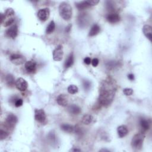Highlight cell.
Returning <instances> with one entry per match:
<instances>
[{
	"label": "cell",
	"mask_w": 152,
	"mask_h": 152,
	"mask_svg": "<svg viewBox=\"0 0 152 152\" xmlns=\"http://www.w3.org/2000/svg\"><path fill=\"white\" fill-rule=\"evenodd\" d=\"M117 90V84L111 77H108L101 82L99 90V104L108 107L113 102Z\"/></svg>",
	"instance_id": "1"
},
{
	"label": "cell",
	"mask_w": 152,
	"mask_h": 152,
	"mask_svg": "<svg viewBox=\"0 0 152 152\" xmlns=\"http://www.w3.org/2000/svg\"><path fill=\"white\" fill-rule=\"evenodd\" d=\"M59 13L64 20H70L73 15V10L70 4L66 2L61 3L59 6Z\"/></svg>",
	"instance_id": "2"
},
{
	"label": "cell",
	"mask_w": 152,
	"mask_h": 152,
	"mask_svg": "<svg viewBox=\"0 0 152 152\" xmlns=\"http://www.w3.org/2000/svg\"><path fill=\"white\" fill-rule=\"evenodd\" d=\"M144 138H145V134L143 132H140L135 134L133 137L131 142V145L132 147L136 150L141 149L143 146Z\"/></svg>",
	"instance_id": "3"
},
{
	"label": "cell",
	"mask_w": 152,
	"mask_h": 152,
	"mask_svg": "<svg viewBox=\"0 0 152 152\" xmlns=\"http://www.w3.org/2000/svg\"><path fill=\"white\" fill-rule=\"evenodd\" d=\"M17 122L18 118L16 116L13 114H10L6 118L5 126L7 128L13 129L15 127Z\"/></svg>",
	"instance_id": "4"
},
{
	"label": "cell",
	"mask_w": 152,
	"mask_h": 152,
	"mask_svg": "<svg viewBox=\"0 0 152 152\" xmlns=\"http://www.w3.org/2000/svg\"><path fill=\"white\" fill-rule=\"evenodd\" d=\"M35 120L40 124H45L46 122V115L42 109L36 110L35 111Z\"/></svg>",
	"instance_id": "5"
},
{
	"label": "cell",
	"mask_w": 152,
	"mask_h": 152,
	"mask_svg": "<svg viewBox=\"0 0 152 152\" xmlns=\"http://www.w3.org/2000/svg\"><path fill=\"white\" fill-rule=\"evenodd\" d=\"M10 60L12 63L15 65H17V66L21 65L26 62V58L25 56L20 54H17L11 55L10 57Z\"/></svg>",
	"instance_id": "6"
},
{
	"label": "cell",
	"mask_w": 152,
	"mask_h": 152,
	"mask_svg": "<svg viewBox=\"0 0 152 152\" xmlns=\"http://www.w3.org/2000/svg\"><path fill=\"white\" fill-rule=\"evenodd\" d=\"M18 35V27L16 25H14L7 29L5 31V35L7 37L11 39H14L17 37Z\"/></svg>",
	"instance_id": "7"
},
{
	"label": "cell",
	"mask_w": 152,
	"mask_h": 152,
	"mask_svg": "<svg viewBox=\"0 0 152 152\" xmlns=\"http://www.w3.org/2000/svg\"><path fill=\"white\" fill-rule=\"evenodd\" d=\"M53 59L55 61H60L62 60L64 52L61 45L58 46L53 51Z\"/></svg>",
	"instance_id": "8"
},
{
	"label": "cell",
	"mask_w": 152,
	"mask_h": 152,
	"mask_svg": "<svg viewBox=\"0 0 152 152\" xmlns=\"http://www.w3.org/2000/svg\"><path fill=\"white\" fill-rule=\"evenodd\" d=\"M106 18L108 22L112 24L118 23L121 20L120 16L116 12H111L108 14Z\"/></svg>",
	"instance_id": "9"
},
{
	"label": "cell",
	"mask_w": 152,
	"mask_h": 152,
	"mask_svg": "<svg viewBox=\"0 0 152 152\" xmlns=\"http://www.w3.org/2000/svg\"><path fill=\"white\" fill-rule=\"evenodd\" d=\"M15 86L16 88L20 92H25L27 89L28 84L24 78H19L16 81Z\"/></svg>",
	"instance_id": "10"
},
{
	"label": "cell",
	"mask_w": 152,
	"mask_h": 152,
	"mask_svg": "<svg viewBox=\"0 0 152 152\" xmlns=\"http://www.w3.org/2000/svg\"><path fill=\"white\" fill-rule=\"evenodd\" d=\"M50 15V11L48 8L40 9L38 12V17L40 20L45 21L49 18Z\"/></svg>",
	"instance_id": "11"
},
{
	"label": "cell",
	"mask_w": 152,
	"mask_h": 152,
	"mask_svg": "<svg viewBox=\"0 0 152 152\" xmlns=\"http://www.w3.org/2000/svg\"><path fill=\"white\" fill-rule=\"evenodd\" d=\"M25 67L29 73H34L37 70V63L33 61H26L25 64Z\"/></svg>",
	"instance_id": "12"
},
{
	"label": "cell",
	"mask_w": 152,
	"mask_h": 152,
	"mask_svg": "<svg viewBox=\"0 0 152 152\" xmlns=\"http://www.w3.org/2000/svg\"><path fill=\"white\" fill-rule=\"evenodd\" d=\"M56 102L60 106H66L68 105V97L66 95L64 94H61L58 95L56 98Z\"/></svg>",
	"instance_id": "13"
},
{
	"label": "cell",
	"mask_w": 152,
	"mask_h": 152,
	"mask_svg": "<svg viewBox=\"0 0 152 152\" xmlns=\"http://www.w3.org/2000/svg\"><path fill=\"white\" fill-rule=\"evenodd\" d=\"M67 110L70 114L74 115H78L82 112L81 108L75 104H72L68 106Z\"/></svg>",
	"instance_id": "14"
},
{
	"label": "cell",
	"mask_w": 152,
	"mask_h": 152,
	"mask_svg": "<svg viewBox=\"0 0 152 152\" xmlns=\"http://www.w3.org/2000/svg\"><path fill=\"white\" fill-rule=\"evenodd\" d=\"M140 126L141 129V132L144 133L145 132L147 131L150 129V122L146 119L141 118L140 120Z\"/></svg>",
	"instance_id": "15"
},
{
	"label": "cell",
	"mask_w": 152,
	"mask_h": 152,
	"mask_svg": "<svg viewBox=\"0 0 152 152\" xmlns=\"http://www.w3.org/2000/svg\"><path fill=\"white\" fill-rule=\"evenodd\" d=\"M89 19L87 14L85 13L80 14L78 18V25L82 27L83 26H85L86 25H88L89 23Z\"/></svg>",
	"instance_id": "16"
},
{
	"label": "cell",
	"mask_w": 152,
	"mask_h": 152,
	"mask_svg": "<svg viewBox=\"0 0 152 152\" xmlns=\"http://www.w3.org/2000/svg\"><path fill=\"white\" fill-rule=\"evenodd\" d=\"M117 133L120 138H123V137H125L128 133L127 127L125 125L119 126L117 128Z\"/></svg>",
	"instance_id": "17"
},
{
	"label": "cell",
	"mask_w": 152,
	"mask_h": 152,
	"mask_svg": "<svg viewBox=\"0 0 152 152\" xmlns=\"http://www.w3.org/2000/svg\"><path fill=\"white\" fill-rule=\"evenodd\" d=\"M143 32L144 36L150 40L151 41V34H152V28L150 25H144L143 27Z\"/></svg>",
	"instance_id": "18"
},
{
	"label": "cell",
	"mask_w": 152,
	"mask_h": 152,
	"mask_svg": "<svg viewBox=\"0 0 152 152\" xmlns=\"http://www.w3.org/2000/svg\"><path fill=\"white\" fill-rule=\"evenodd\" d=\"M100 28L98 25L97 24L93 25L90 29V31H89V36L90 37H95V36L97 35L100 32Z\"/></svg>",
	"instance_id": "19"
},
{
	"label": "cell",
	"mask_w": 152,
	"mask_h": 152,
	"mask_svg": "<svg viewBox=\"0 0 152 152\" xmlns=\"http://www.w3.org/2000/svg\"><path fill=\"white\" fill-rule=\"evenodd\" d=\"M74 64V55L73 53H71L68 56L67 59L65 61L64 67L66 68H68L73 66Z\"/></svg>",
	"instance_id": "20"
},
{
	"label": "cell",
	"mask_w": 152,
	"mask_h": 152,
	"mask_svg": "<svg viewBox=\"0 0 152 152\" xmlns=\"http://www.w3.org/2000/svg\"><path fill=\"white\" fill-rule=\"evenodd\" d=\"M76 6L79 10H83L91 7L88 1H84L77 3L76 4Z\"/></svg>",
	"instance_id": "21"
},
{
	"label": "cell",
	"mask_w": 152,
	"mask_h": 152,
	"mask_svg": "<svg viewBox=\"0 0 152 152\" xmlns=\"http://www.w3.org/2000/svg\"><path fill=\"white\" fill-rule=\"evenodd\" d=\"M93 117L92 115L86 114L84 115L82 119V122L84 125H89L93 121Z\"/></svg>",
	"instance_id": "22"
},
{
	"label": "cell",
	"mask_w": 152,
	"mask_h": 152,
	"mask_svg": "<svg viewBox=\"0 0 152 152\" xmlns=\"http://www.w3.org/2000/svg\"><path fill=\"white\" fill-rule=\"evenodd\" d=\"M5 83L7 84V86H9L10 87H13V86H14V84H16L15 79H14V76L11 74H7L5 76Z\"/></svg>",
	"instance_id": "23"
},
{
	"label": "cell",
	"mask_w": 152,
	"mask_h": 152,
	"mask_svg": "<svg viewBox=\"0 0 152 152\" xmlns=\"http://www.w3.org/2000/svg\"><path fill=\"white\" fill-rule=\"evenodd\" d=\"M61 128L62 130H63L64 131L68 133H71L74 131V127L70 124H64L61 125Z\"/></svg>",
	"instance_id": "24"
},
{
	"label": "cell",
	"mask_w": 152,
	"mask_h": 152,
	"mask_svg": "<svg viewBox=\"0 0 152 152\" xmlns=\"http://www.w3.org/2000/svg\"><path fill=\"white\" fill-rule=\"evenodd\" d=\"M4 16H5V19L4 20V21L5 20H6V19L13 18L14 14H15V11H14V10L12 8H9V9H7L5 10V11L4 13ZM4 21H3V22H4Z\"/></svg>",
	"instance_id": "25"
},
{
	"label": "cell",
	"mask_w": 152,
	"mask_h": 152,
	"mask_svg": "<svg viewBox=\"0 0 152 152\" xmlns=\"http://www.w3.org/2000/svg\"><path fill=\"white\" fill-rule=\"evenodd\" d=\"M55 29V23L54 22V21L52 20L49 23L48 26L46 27V33L47 34H51L54 32Z\"/></svg>",
	"instance_id": "26"
},
{
	"label": "cell",
	"mask_w": 152,
	"mask_h": 152,
	"mask_svg": "<svg viewBox=\"0 0 152 152\" xmlns=\"http://www.w3.org/2000/svg\"><path fill=\"white\" fill-rule=\"evenodd\" d=\"M67 90L70 94H71V95H74V94L78 92V89L77 86L74 84H71L68 87Z\"/></svg>",
	"instance_id": "27"
},
{
	"label": "cell",
	"mask_w": 152,
	"mask_h": 152,
	"mask_svg": "<svg viewBox=\"0 0 152 152\" xmlns=\"http://www.w3.org/2000/svg\"><path fill=\"white\" fill-rule=\"evenodd\" d=\"M9 135V131H7V130H4L3 128L0 129V138H1V140H5L6 138L8 137Z\"/></svg>",
	"instance_id": "28"
},
{
	"label": "cell",
	"mask_w": 152,
	"mask_h": 152,
	"mask_svg": "<svg viewBox=\"0 0 152 152\" xmlns=\"http://www.w3.org/2000/svg\"><path fill=\"white\" fill-rule=\"evenodd\" d=\"M14 18H11V19H6L5 20V21L3 22V23L2 24L3 26L4 27H8L10 26V25H11L12 24H13V23L14 22Z\"/></svg>",
	"instance_id": "29"
},
{
	"label": "cell",
	"mask_w": 152,
	"mask_h": 152,
	"mask_svg": "<svg viewBox=\"0 0 152 152\" xmlns=\"http://www.w3.org/2000/svg\"><path fill=\"white\" fill-rule=\"evenodd\" d=\"M106 66L108 68H109L110 69H113L115 67H117L118 66V63L116 61H109L106 64Z\"/></svg>",
	"instance_id": "30"
},
{
	"label": "cell",
	"mask_w": 152,
	"mask_h": 152,
	"mask_svg": "<svg viewBox=\"0 0 152 152\" xmlns=\"http://www.w3.org/2000/svg\"><path fill=\"white\" fill-rule=\"evenodd\" d=\"M123 93H124V95L128 96H131L133 94V90L130 88H125L123 90Z\"/></svg>",
	"instance_id": "31"
},
{
	"label": "cell",
	"mask_w": 152,
	"mask_h": 152,
	"mask_svg": "<svg viewBox=\"0 0 152 152\" xmlns=\"http://www.w3.org/2000/svg\"><path fill=\"white\" fill-rule=\"evenodd\" d=\"M23 100L22 99H17L15 101V103H14V105L16 107L19 108L23 105Z\"/></svg>",
	"instance_id": "32"
},
{
	"label": "cell",
	"mask_w": 152,
	"mask_h": 152,
	"mask_svg": "<svg viewBox=\"0 0 152 152\" xmlns=\"http://www.w3.org/2000/svg\"><path fill=\"white\" fill-rule=\"evenodd\" d=\"M83 85L85 90H89L90 88L91 83L88 80H84L83 82Z\"/></svg>",
	"instance_id": "33"
},
{
	"label": "cell",
	"mask_w": 152,
	"mask_h": 152,
	"mask_svg": "<svg viewBox=\"0 0 152 152\" xmlns=\"http://www.w3.org/2000/svg\"><path fill=\"white\" fill-rule=\"evenodd\" d=\"M99 60L98 58H94L92 60V64L94 67H96L98 66V65L99 64Z\"/></svg>",
	"instance_id": "34"
},
{
	"label": "cell",
	"mask_w": 152,
	"mask_h": 152,
	"mask_svg": "<svg viewBox=\"0 0 152 152\" xmlns=\"http://www.w3.org/2000/svg\"><path fill=\"white\" fill-rule=\"evenodd\" d=\"M89 4L90 5V6H94V5H97L99 3V1H97V0H92V1H88Z\"/></svg>",
	"instance_id": "35"
},
{
	"label": "cell",
	"mask_w": 152,
	"mask_h": 152,
	"mask_svg": "<svg viewBox=\"0 0 152 152\" xmlns=\"http://www.w3.org/2000/svg\"><path fill=\"white\" fill-rule=\"evenodd\" d=\"M84 62L87 65H90L92 63V60L89 57H86L84 60Z\"/></svg>",
	"instance_id": "36"
},
{
	"label": "cell",
	"mask_w": 152,
	"mask_h": 152,
	"mask_svg": "<svg viewBox=\"0 0 152 152\" xmlns=\"http://www.w3.org/2000/svg\"><path fill=\"white\" fill-rule=\"evenodd\" d=\"M128 78L129 80H134V74H129L128 75Z\"/></svg>",
	"instance_id": "37"
},
{
	"label": "cell",
	"mask_w": 152,
	"mask_h": 152,
	"mask_svg": "<svg viewBox=\"0 0 152 152\" xmlns=\"http://www.w3.org/2000/svg\"><path fill=\"white\" fill-rule=\"evenodd\" d=\"M81 150L80 149H76V148H73L70 150V151H80Z\"/></svg>",
	"instance_id": "38"
},
{
	"label": "cell",
	"mask_w": 152,
	"mask_h": 152,
	"mask_svg": "<svg viewBox=\"0 0 152 152\" xmlns=\"http://www.w3.org/2000/svg\"><path fill=\"white\" fill-rule=\"evenodd\" d=\"M100 151H109V150H106V149H102V150H100Z\"/></svg>",
	"instance_id": "39"
}]
</instances>
